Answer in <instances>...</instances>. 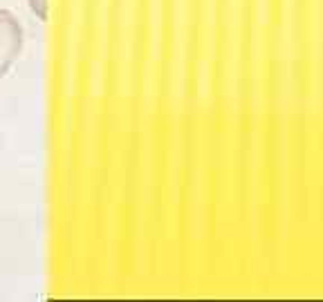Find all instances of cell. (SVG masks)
Segmentation results:
<instances>
[{"label": "cell", "instance_id": "6da1fadb", "mask_svg": "<svg viewBox=\"0 0 323 302\" xmlns=\"http://www.w3.org/2000/svg\"><path fill=\"white\" fill-rule=\"evenodd\" d=\"M22 50V27L18 18L7 9H0V78L7 74Z\"/></svg>", "mask_w": 323, "mask_h": 302}, {"label": "cell", "instance_id": "7a4b0ae2", "mask_svg": "<svg viewBox=\"0 0 323 302\" xmlns=\"http://www.w3.org/2000/svg\"><path fill=\"white\" fill-rule=\"evenodd\" d=\"M29 7L40 20H47V0H29Z\"/></svg>", "mask_w": 323, "mask_h": 302}]
</instances>
